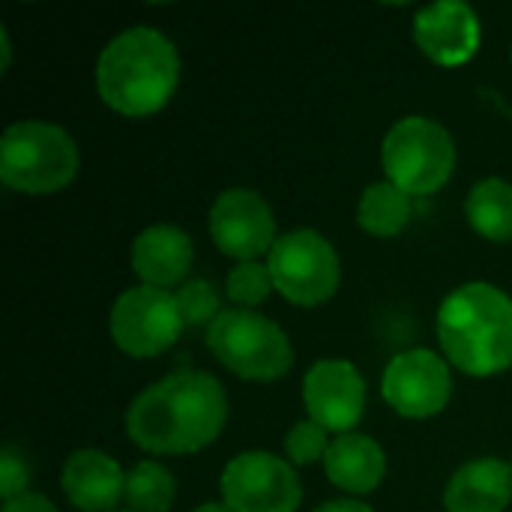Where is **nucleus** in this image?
<instances>
[{
  "label": "nucleus",
  "mask_w": 512,
  "mask_h": 512,
  "mask_svg": "<svg viewBox=\"0 0 512 512\" xmlns=\"http://www.w3.org/2000/svg\"><path fill=\"white\" fill-rule=\"evenodd\" d=\"M228 423L222 384L195 369L171 372L150 384L126 411V432L135 447L156 456H189L207 450Z\"/></svg>",
  "instance_id": "1"
},
{
  "label": "nucleus",
  "mask_w": 512,
  "mask_h": 512,
  "mask_svg": "<svg viewBox=\"0 0 512 512\" xmlns=\"http://www.w3.org/2000/svg\"><path fill=\"white\" fill-rule=\"evenodd\" d=\"M180 81V54L156 27H129L117 33L96 60V90L102 102L123 117H150L162 111Z\"/></svg>",
  "instance_id": "2"
},
{
  "label": "nucleus",
  "mask_w": 512,
  "mask_h": 512,
  "mask_svg": "<svg viewBox=\"0 0 512 512\" xmlns=\"http://www.w3.org/2000/svg\"><path fill=\"white\" fill-rule=\"evenodd\" d=\"M438 342L447 360L471 375L492 378L512 366V297L492 282H468L438 309Z\"/></svg>",
  "instance_id": "3"
},
{
  "label": "nucleus",
  "mask_w": 512,
  "mask_h": 512,
  "mask_svg": "<svg viewBox=\"0 0 512 512\" xmlns=\"http://www.w3.org/2000/svg\"><path fill=\"white\" fill-rule=\"evenodd\" d=\"M75 138L45 120L12 123L0 138V180L24 195H54L78 174Z\"/></svg>",
  "instance_id": "4"
},
{
  "label": "nucleus",
  "mask_w": 512,
  "mask_h": 512,
  "mask_svg": "<svg viewBox=\"0 0 512 512\" xmlns=\"http://www.w3.org/2000/svg\"><path fill=\"white\" fill-rule=\"evenodd\" d=\"M207 348L243 381L270 384L285 378L294 366V345L288 333L276 321L249 309H225L207 327Z\"/></svg>",
  "instance_id": "5"
},
{
  "label": "nucleus",
  "mask_w": 512,
  "mask_h": 512,
  "mask_svg": "<svg viewBox=\"0 0 512 512\" xmlns=\"http://www.w3.org/2000/svg\"><path fill=\"white\" fill-rule=\"evenodd\" d=\"M387 180L405 195H432L447 186L456 168L453 135L432 117H402L390 126L381 144Z\"/></svg>",
  "instance_id": "6"
},
{
  "label": "nucleus",
  "mask_w": 512,
  "mask_h": 512,
  "mask_svg": "<svg viewBox=\"0 0 512 512\" xmlns=\"http://www.w3.org/2000/svg\"><path fill=\"white\" fill-rule=\"evenodd\" d=\"M267 267L276 291L303 309L327 303L342 282V264L333 243L312 228L282 234L267 255Z\"/></svg>",
  "instance_id": "7"
},
{
  "label": "nucleus",
  "mask_w": 512,
  "mask_h": 512,
  "mask_svg": "<svg viewBox=\"0 0 512 512\" xmlns=\"http://www.w3.org/2000/svg\"><path fill=\"white\" fill-rule=\"evenodd\" d=\"M108 327H111L114 345L123 354L135 360H147V357L165 354L180 339L186 321H183L177 294L138 285V288L123 291L114 300Z\"/></svg>",
  "instance_id": "8"
},
{
  "label": "nucleus",
  "mask_w": 512,
  "mask_h": 512,
  "mask_svg": "<svg viewBox=\"0 0 512 512\" xmlns=\"http://www.w3.org/2000/svg\"><path fill=\"white\" fill-rule=\"evenodd\" d=\"M222 504L234 512H297L303 486L288 459L249 450L234 456L219 480Z\"/></svg>",
  "instance_id": "9"
},
{
  "label": "nucleus",
  "mask_w": 512,
  "mask_h": 512,
  "mask_svg": "<svg viewBox=\"0 0 512 512\" xmlns=\"http://www.w3.org/2000/svg\"><path fill=\"white\" fill-rule=\"evenodd\" d=\"M210 237L216 249L228 258L258 261L264 252L270 255L276 246V216L273 207L255 189L234 186L225 189L210 207Z\"/></svg>",
  "instance_id": "10"
},
{
  "label": "nucleus",
  "mask_w": 512,
  "mask_h": 512,
  "mask_svg": "<svg viewBox=\"0 0 512 512\" xmlns=\"http://www.w3.org/2000/svg\"><path fill=\"white\" fill-rule=\"evenodd\" d=\"M384 402L408 420H429L441 414L453 396V378L447 360L435 351L414 348L396 354L381 378Z\"/></svg>",
  "instance_id": "11"
},
{
  "label": "nucleus",
  "mask_w": 512,
  "mask_h": 512,
  "mask_svg": "<svg viewBox=\"0 0 512 512\" xmlns=\"http://www.w3.org/2000/svg\"><path fill=\"white\" fill-rule=\"evenodd\" d=\"M309 420L327 432L348 435L366 411V381L351 360H318L303 381Z\"/></svg>",
  "instance_id": "12"
},
{
  "label": "nucleus",
  "mask_w": 512,
  "mask_h": 512,
  "mask_svg": "<svg viewBox=\"0 0 512 512\" xmlns=\"http://www.w3.org/2000/svg\"><path fill=\"white\" fill-rule=\"evenodd\" d=\"M483 27L462 0H438L417 12L414 42L438 66H462L480 51Z\"/></svg>",
  "instance_id": "13"
},
{
  "label": "nucleus",
  "mask_w": 512,
  "mask_h": 512,
  "mask_svg": "<svg viewBox=\"0 0 512 512\" xmlns=\"http://www.w3.org/2000/svg\"><path fill=\"white\" fill-rule=\"evenodd\" d=\"M63 495L81 512H114L126 495V474L102 450H78L60 474Z\"/></svg>",
  "instance_id": "14"
},
{
  "label": "nucleus",
  "mask_w": 512,
  "mask_h": 512,
  "mask_svg": "<svg viewBox=\"0 0 512 512\" xmlns=\"http://www.w3.org/2000/svg\"><path fill=\"white\" fill-rule=\"evenodd\" d=\"M195 246L189 234L177 225H150L132 243V270L141 285L150 288H174L192 270Z\"/></svg>",
  "instance_id": "15"
},
{
  "label": "nucleus",
  "mask_w": 512,
  "mask_h": 512,
  "mask_svg": "<svg viewBox=\"0 0 512 512\" xmlns=\"http://www.w3.org/2000/svg\"><path fill=\"white\" fill-rule=\"evenodd\" d=\"M512 501V468L501 459L462 465L444 492L447 512H504Z\"/></svg>",
  "instance_id": "16"
},
{
  "label": "nucleus",
  "mask_w": 512,
  "mask_h": 512,
  "mask_svg": "<svg viewBox=\"0 0 512 512\" xmlns=\"http://www.w3.org/2000/svg\"><path fill=\"white\" fill-rule=\"evenodd\" d=\"M327 480L351 495H369L375 492L387 477V456L384 447L360 432L336 435L324 456Z\"/></svg>",
  "instance_id": "17"
},
{
  "label": "nucleus",
  "mask_w": 512,
  "mask_h": 512,
  "mask_svg": "<svg viewBox=\"0 0 512 512\" xmlns=\"http://www.w3.org/2000/svg\"><path fill=\"white\" fill-rule=\"evenodd\" d=\"M465 216L480 237L492 243L512 240V183L501 177L480 180L465 201Z\"/></svg>",
  "instance_id": "18"
},
{
  "label": "nucleus",
  "mask_w": 512,
  "mask_h": 512,
  "mask_svg": "<svg viewBox=\"0 0 512 512\" xmlns=\"http://www.w3.org/2000/svg\"><path fill=\"white\" fill-rule=\"evenodd\" d=\"M411 219V195H405L390 180L372 183L357 204V222L372 237H396Z\"/></svg>",
  "instance_id": "19"
},
{
  "label": "nucleus",
  "mask_w": 512,
  "mask_h": 512,
  "mask_svg": "<svg viewBox=\"0 0 512 512\" xmlns=\"http://www.w3.org/2000/svg\"><path fill=\"white\" fill-rule=\"evenodd\" d=\"M123 498L132 512H168L177 498V480L159 462H138L126 474Z\"/></svg>",
  "instance_id": "20"
},
{
  "label": "nucleus",
  "mask_w": 512,
  "mask_h": 512,
  "mask_svg": "<svg viewBox=\"0 0 512 512\" xmlns=\"http://www.w3.org/2000/svg\"><path fill=\"white\" fill-rule=\"evenodd\" d=\"M273 291H276V285H273L270 267L261 261L234 264V270L228 273V282H225V294L237 303V309L261 306Z\"/></svg>",
  "instance_id": "21"
},
{
  "label": "nucleus",
  "mask_w": 512,
  "mask_h": 512,
  "mask_svg": "<svg viewBox=\"0 0 512 512\" xmlns=\"http://www.w3.org/2000/svg\"><path fill=\"white\" fill-rule=\"evenodd\" d=\"M177 303L183 312L186 327H198V324H213L222 309H219V294L207 279H189L183 282V288L177 291Z\"/></svg>",
  "instance_id": "22"
},
{
  "label": "nucleus",
  "mask_w": 512,
  "mask_h": 512,
  "mask_svg": "<svg viewBox=\"0 0 512 512\" xmlns=\"http://www.w3.org/2000/svg\"><path fill=\"white\" fill-rule=\"evenodd\" d=\"M330 444L333 441L327 438V429H321L312 420H300V423H294V429L285 438V456L294 465H312L327 456Z\"/></svg>",
  "instance_id": "23"
},
{
  "label": "nucleus",
  "mask_w": 512,
  "mask_h": 512,
  "mask_svg": "<svg viewBox=\"0 0 512 512\" xmlns=\"http://www.w3.org/2000/svg\"><path fill=\"white\" fill-rule=\"evenodd\" d=\"M27 483H30L27 462L21 459L18 450L3 447V453H0V495H3V501H12V498L24 495Z\"/></svg>",
  "instance_id": "24"
},
{
  "label": "nucleus",
  "mask_w": 512,
  "mask_h": 512,
  "mask_svg": "<svg viewBox=\"0 0 512 512\" xmlns=\"http://www.w3.org/2000/svg\"><path fill=\"white\" fill-rule=\"evenodd\" d=\"M3 512H57V507H54L45 495L24 492V495L6 501V504H3Z\"/></svg>",
  "instance_id": "25"
},
{
  "label": "nucleus",
  "mask_w": 512,
  "mask_h": 512,
  "mask_svg": "<svg viewBox=\"0 0 512 512\" xmlns=\"http://www.w3.org/2000/svg\"><path fill=\"white\" fill-rule=\"evenodd\" d=\"M315 512H372V507L363 504V501H354V498H339V501L321 504Z\"/></svg>",
  "instance_id": "26"
},
{
  "label": "nucleus",
  "mask_w": 512,
  "mask_h": 512,
  "mask_svg": "<svg viewBox=\"0 0 512 512\" xmlns=\"http://www.w3.org/2000/svg\"><path fill=\"white\" fill-rule=\"evenodd\" d=\"M0 51H3V72H6L9 63H12V39H9L6 27H0Z\"/></svg>",
  "instance_id": "27"
},
{
  "label": "nucleus",
  "mask_w": 512,
  "mask_h": 512,
  "mask_svg": "<svg viewBox=\"0 0 512 512\" xmlns=\"http://www.w3.org/2000/svg\"><path fill=\"white\" fill-rule=\"evenodd\" d=\"M192 512H234L231 507H225V504H201L198 510Z\"/></svg>",
  "instance_id": "28"
},
{
  "label": "nucleus",
  "mask_w": 512,
  "mask_h": 512,
  "mask_svg": "<svg viewBox=\"0 0 512 512\" xmlns=\"http://www.w3.org/2000/svg\"><path fill=\"white\" fill-rule=\"evenodd\" d=\"M114 512H132V510H114Z\"/></svg>",
  "instance_id": "29"
},
{
  "label": "nucleus",
  "mask_w": 512,
  "mask_h": 512,
  "mask_svg": "<svg viewBox=\"0 0 512 512\" xmlns=\"http://www.w3.org/2000/svg\"><path fill=\"white\" fill-rule=\"evenodd\" d=\"M510 54H512V48H510Z\"/></svg>",
  "instance_id": "30"
},
{
  "label": "nucleus",
  "mask_w": 512,
  "mask_h": 512,
  "mask_svg": "<svg viewBox=\"0 0 512 512\" xmlns=\"http://www.w3.org/2000/svg\"><path fill=\"white\" fill-rule=\"evenodd\" d=\"M510 468H512V465H510Z\"/></svg>",
  "instance_id": "31"
}]
</instances>
